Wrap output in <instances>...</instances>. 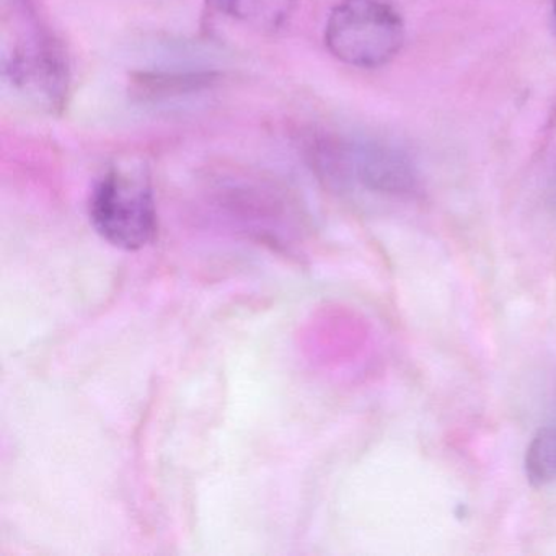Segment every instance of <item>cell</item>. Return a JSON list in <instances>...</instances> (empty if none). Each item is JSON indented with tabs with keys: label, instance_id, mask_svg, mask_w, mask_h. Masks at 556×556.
<instances>
[{
	"label": "cell",
	"instance_id": "1",
	"mask_svg": "<svg viewBox=\"0 0 556 556\" xmlns=\"http://www.w3.org/2000/svg\"><path fill=\"white\" fill-rule=\"evenodd\" d=\"M405 27L383 0H341L325 27V45L348 66L372 70L399 54Z\"/></svg>",
	"mask_w": 556,
	"mask_h": 556
},
{
	"label": "cell",
	"instance_id": "2",
	"mask_svg": "<svg viewBox=\"0 0 556 556\" xmlns=\"http://www.w3.org/2000/svg\"><path fill=\"white\" fill-rule=\"evenodd\" d=\"M90 220L97 232L116 249H144L157 232V214L151 187L129 172H109L93 188Z\"/></svg>",
	"mask_w": 556,
	"mask_h": 556
},
{
	"label": "cell",
	"instance_id": "3",
	"mask_svg": "<svg viewBox=\"0 0 556 556\" xmlns=\"http://www.w3.org/2000/svg\"><path fill=\"white\" fill-rule=\"evenodd\" d=\"M21 30L4 56V76L15 90L41 106H63L67 93V67L63 54L28 8H22Z\"/></svg>",
	"mask_w": 556,
	"mask_h": 556
},
{
	"label": "cell",
	"instance_id": "4",
	"mask_svg": "<svg viewBox=\"0 0 556 556\" xmlns=\"http://www.w3.org/2000/svg\"><path fill=\"white\" fill-rule=\"evenodd\" d=\"M354 174L364 187L382 193H413L415 172L405 157L382 146H366L354 154Z\"/></svg>",
	"mask_w": 556,
	"mask_h": 556
},
{
	"label": "cell",
	"instance_id": "5",
	"mask_svg": "<svg viewBox=\"0 0 556 556\" xmlns=\"http://www.w3.org/2000/svg\"><path fill=\"white\" fill-rule=\"evenodd\" d=\"M526 473L536 486L556 480V426H546L533 435L527 447Z\"/></svg>",
	"mask_w": 556,
	"mask_h": 556
},
{
	"label": "cell",
	"instance_id": "6",
	"mask_svg": "<svg viewBox=\"0 0 556 556\" xmlns=\"http://www.w3.org/2000/svg\"><path fill=\"white\" fill-rule=\"evenodd\" d=\"M249 0H207V4L217 14L232 15V17H242Z\"/></svg>",
	"mask_w": 556,
	"mask_h": 556
},
{
	"label": "cell",
	"instance_id": "7",
	"mask_svg": "<svg viewBox=\"0 0 556 556\" xmlns=\"http://www.w3.org/2000/svg\"><path fill=\"white\" fill-rule=\"evenodd\" d=\"M552 14H553V27H555V31H556V0H553Z\"/></svg>",
	"mask_w": 556,
	"mask_h": 556
}]
</instances>
